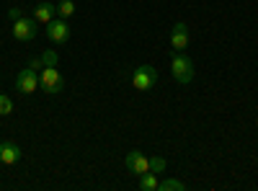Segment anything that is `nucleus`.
<instances>
[{
    "label": "nucleus",
    "mask_w": 258,
    "mask_h": 191,
    "mask_svg": "<svg viewBox=\"0 0 258 191\" xmlns=\"http://www.w3.org/2000/svg\"><path fill=\"white\" fill-rule=\"evenodd\" d=\"M41 59H44V65H52V68H57V52H52V49H47L44 54H41Z\"/></svg>",
    "instance_id": "dca6fc26"
},
{
    "label": "nucleus",
    "mask_w": 258,
    "mask_h": 191,
    "mask_svg": "<svg viewBox=\"0 0 258 191\" xmlns=\"http://www.w3.org/2000/svg\"><path fill=\"white\" fill-rule=\"evenodd\" d=\"M158 83V70L153 65H140L135 73H132V86L135 91H150Z\"/></svg>",
    "instance_id": "7ed1b4c3"
},
{
    "label": "nucleus",
    "mask_w": 258,
    "mask_h": 191,
    "mask_svg": "<svg viewBox=\"0 0 258 191\" xmlns=\"http://www.w3.org/2000/svg\"><path fill=\"white\" fill-rule=\"evenodd\" d=\"M36 34H39V21L36 18L21 16L18 21H13V36L18 41H31V39H36Z\"/></svg>",
    "instance_id": "20e7f679"
},
{
    "label": "nucleus",
    "mask_w": 258,
    "mask_h": 191,
    "mask_svg": "<svg viewBox=\"0 0 258 191\" xmlns=\"http://www.w3.org/2000/svg\"><path fill=\"white\" fill-rule=\"evenodd\" d=\"M158 191H186V183L178 178H165L158 183Z\"/></svg>",
    "instance_id": "f8f14e48"
},
{
    "label": "nucleus",
    "mask_w": 258,
    "mask_h": 191,
    "mask_svg": "<svg viewBox=\"0 0 258 191\" xmlns=\"http://www.w3.org/2000/svg\"><path fill=\"white\" fill-rule=\"evenodd\" d=\"M47 39L54 41V44H68V39H70L68 18H52L47 24Z\"/></svg>",
    "instance_id": "39448f33"
},
{
    "label": "nucleus",
    "mask_w": 258,
    "mask_h": 191,
    "mask_svg": "<svg viewBox=\"0 0 258 191\" xmlns=\"http://www.w3.org/2000/svg\"><path fill=\"white\" fill-rule=\"evenodd\" d=\"M29 68H31V70H41V68H44V59H41V57H34V59L29 62Z\"/></svg>",
    "instance_id": "f3484780"
},
{
    "label": "nucleus",
    "mask_w": 258,
    "mask_h": 191,
    "mask_svg": "<svg viewBox=\"0 0 258 191\" xmlns=\"http://www.w3.org/2000/svg\"><path fill=\"white\" fill-rule=\"evenodd\" d=\"M194 62H191V57H186L183 52H176L173 54V59H170V75L176 78V83H181V86H186V83H191L194 80Z\"/></svg>",
    "instance_id": "f257e3e1"
},
{
    "label": "nucleus",
    "mask_w": 258,
    "mask_h": 191,
    "mask_svg": "<svg viewBox=\"0 0 258 191\" xmlns=\"http://www.w3.org/2000/svg\"><path fill=\"white\" fill-rule=\"evenodd\" d=\"M54 16H57V6H52V3H39L34 8V18L39 21V24H49Z\"/></svg>",
    "instance_id": "9d476101"
},
{
    "label": "nucleus",
    "mask_w": 258,
    "mask_h": 191,
    "mask_svg": "<svg viewBox=\"0 0 258 191\" xmlns=\"http://www.w3.org/2000/svg\"><path fill=\"white\" fill-rule=\"evenodd\" d=\"M150 171H153V173H163L165 171V160L163 158H150Z\"/></svg>",
    "instance_id": "2eb2a0df"
},
{
    "label": "nucleus",
    "mask_w": 258,
    "mask_h": 191,
    "mask_svg": "<svg viewBox=\"0 0 258 191\" xmlns=\"http://www.w3.org/2000/svg\"><path fill=\"white\" fill-rule=\"evenodd\" d=\"M186 47H188V26L183 24V21H178V24L170 29V49L183 52Z\"/></svg>",
    "instance_id": "6e6552de"
},
{
    "label": "nucleus",
    "mask_w": 258,
    "mask_h": 191,
    "mask_svg": "<svg viewBox=\"0 0 258 191\" xmlns=\"http://www.w3.org/2000/svg\"><path fill=\"white\" fill-rule=\"evenodd\" d=\"M36 88H39V75H36V70L26 68V70H21V73L16 75V91H18V93L29 96V93H34Z\"/></svg>",
    "instance_id": "423d86ee"
},
{
    "label": "nucleus",
    "mask_w": 258,
    "mask_h": 191,
    "mask_svg": "<svg viewBox=\"0 0 258 191\" xmlns=\"http://www.w3.org/2000/svg\"><path fill=\"white\" fill-rule=\"evenodd\" d=\"M21 16H24V11H21V8H11V11H8V18H11V21H18Z\"/></svg>",
    "instance_id": "a211bd4d"
},
{
    "label": "nucleus",
    "mask_w": 258,
    "mask_h": 191,
    "mask_svg": "<svg viewBox=\"0 0 258 191\" xmlns=\"http://www.w3.org/2000/svg\"><path fill=\"white\" fill-rule=\"evenodd\" d=\"M126 171L132 173V176H145L147 171H150V158L145 155V153H140V150H132L126 155Z\"/></svg>",
    "instance_id": "0eeeda50"
},
{
    "label": "nucleus",
    "mask_w": 258,
    "mask_h": 191,
    "mask_svg": "<svg viewBox=\"0 0 258 191\" xmlns=\"http://www.w3.org/2000/svg\"><path fill=\"white\" fill-rule=\"evenodd\" d=\"M158 178H155V173L153 171H147L145 176H140V188L142 191H158Z\"/></svg>",
    "instance_id": "9b49d317"
},
{
    "label": "nucleus",
    "mask_w": 258,
    "mask_h": 191,
    "mask_svg": "<svg viewBox=\"0 0 258 191\" xmlns=\"http://www.w3.org/2000/svg\"><path fill=\"white\" fill-rule=\"evenodd\" d=\"M18 160H21V147L16 142H11V140L0 142V163L3 165H16Z\"/></svg>",
    "instance_id": "1a4fd4ad"
},
{
    "label": "nucleus",
    "mask_w": 258,
    "mask_h": 191,
    "mask_svg": "<svg viewBox=\"0 0 258 191\" xmlns=\"http://www.w3.org/2000/svg\"><path fill=\"white\" fill-rule=\"evenodd\" d=\"M75 13V3H73V0H62V3L57 6V16L59 18H70Z\"/></svg>",
    "instance_id": "ddd939ff"
},
{
    "label": "nucleus",
    "mask_w": 258,
    "mask_h": 191,
    "mask_svg": "<svg viewBox=\"0 0 258 191\" xmlns=\"http://www.w3.org/2000/svg\"><path fill=\"white\" fill-rule=\"evenodd\" d=\"M39 86L44 88L47 93H62L64 91V78L59 75L57 68L44 65V68H41V73H39Z\"/></svg>",
    "instance_id": "f03ea898"
},
{
    "label": "nucleus",
    "mask_w": 258,
    "mask_h": 191,
    "mask_svg": "<svg viewBox=\"0 0 258 191\" xmlns=\"http://www.w3.org/2000/svg\"><path fill=\"white\" fill-rule=\"evenodd\" d=\"M11 111H13V101L6 93H0V116H8Z\"/></svg>",
    "instance_id": "4468645a"
}]
</instances>
